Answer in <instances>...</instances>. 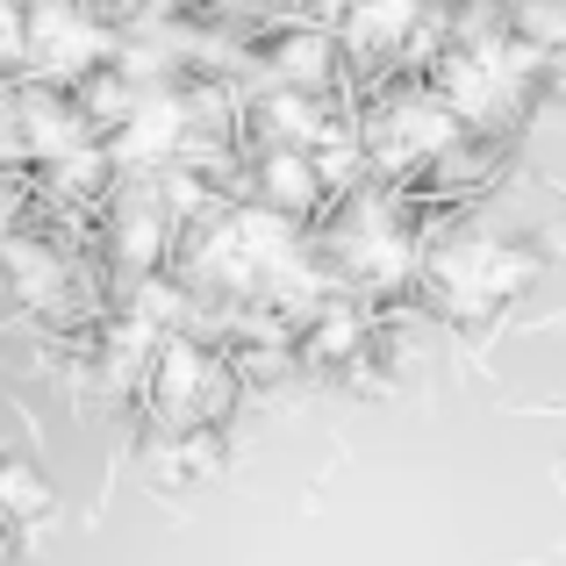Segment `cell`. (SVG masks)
Listing matches in <instances>:
<instances>
[{
  "instance_id": "3957f363",
  "label": "cell",
  "mask_w": 566,
  "mask_h": 566,
  "mask_svg": "<svg viewBox=\"0 0 566 566\" xmlns=\"http://www.w3.org/2000/svg\"><path fill=\"white\" fill-rule=\"evenodd\" d=\"M531 80H538V51L524 36H481L459 43L452 57L438 65V94L459 123H510L516 108L531 101Z\"/></svg>"
},
{
  "instance_id": "6da1fadb",
  "label": "cell",
  "mask_w": 566,
  "mask_h": 566,
  "mask_svg": "<svg viewBox=\"0 0 566 566\" xmlns=\"http://www.w3.org/2000/svg\"><path fill=\"white\" fill-rule=\"evenodd\" d=\"M416 273H423L430 316L452 323V331H481V323H495L538 280V259L524 244H502L495 230H459L438 251H423Z\"/></svg>"
},
{
  "instance_id": "ba28073f",
  "label": "cell",
  "mask_w": 566,
  "mask_h": 566,
  "mask_svg": "<svg viewBox=\"0 0 566 566\" xmlns=\"http://www.w3.org/2000/svg\"><path fill=\"white\" fill-rule=\"evenodd\" d=\"M216 467H222L216 430H166V438H151V452H144V473H151L158 488H172V495L201 488Z\"/></svg>"
},
{
  "instance_id": "7c38bea8",
  "label": "cell",
  "mask_w": 566,
  "mask_h": 566,
  "mask_svg": "<svg viewBox=\"0 0 566 566\" xmlns=\"http://www.w3.org/2000/svg\"><path fill=\"white\" fill-rule=\"evenodd\" d=\"M115 251H123L129 265H158V251H166V208L129 201L123 216H115Z\"/></svg>"
},
{
  "instance_id": "277c9868",
  "label": "cell",
  "mask_w": 566,
  "mask_h": 566,
  "mask_svg": "<svg viewBox=\"0 0 566 566\" xmlns=\"http://www.w3.org/2000/svg\"><path fill=\"white\" fill-rule=\"evenodd\" d=\"M452 144H459V115L444 108V94H395L387 108L366 115V158L380 172L438 166Z\"/></svg>"
},
{
  "instance_id": "5bb4252c",
  "label": "cell",
  "mask_w": 566,
  "mask_h": 566,
  "mask_svg": "<svg viewBox=\"0 0 566 566\" xmlns=\"http://www.w3.org/2000/svg\"><path fill=\"white\" fill-rule=\"evenodd\" d=\"M516 36L531 43V51H566V8L559 0H524V8H516Z\"/></svg>"
},
{
  "instance_id": "52a82bcc",
  "label": "cell",
  "mask_w": 566,
  "mask_h": 566,
  "mask_svg": "<svg viewBox=\"0 0 566 566\" xmlns=\"http://www.w3.org/2000/svg\"><path fill=\"white\" fill-rule=\"evenodd\" d=\"M374 352V331H366V316L352 302H331L323 294L316 308H308V337H302V359L308 366H352Z\"/></svg>"
},
{
  "instance_id": "4fadbf2b",
  "label": "cell",
  "mask_w": 566,
  "mask_h": 566,
  "mask_svg": "<svg viewBox=\"0 0 566 566\" xmlns=\"http://www.w3.org/2000/svg\"><path fill=\"white\" fill-rule=\"evenodd\" d=\"M0 516L29 524V516H51V481L22 459H0Z\"/></svg>"
},
{
  "instance_id": "5b68a950",
  "label": "cell",
  "mask_w": 566,
  "mask_h": 566,
  "mask_svg": "<svg viewBox=\"0 0 566 566\" xmlns=\"http://www.w3.org/2000/svg\"><path fill=\"white\" fill-rule=\"evenodd\" d=\"M337 265H345L359 287H409L416 265H423V251H416V237L401 230L395 216H380V208H352L345 230H337Z\"/></svg>"
},
{
  "instance_id": "9c48e42d",
  "label": "cell",
  "mask_w": 566,
  "mask_h": 566,
  "mask_svg": "<svg viewBox=\"0 0 566 566\" xmlns=\"http://www.w3.org/2000/svg\"><path fill=\"white\" fill-rule=\"evenodd\" d=\"M416 29H423V0H359L345 14V43L366 57H395Z\"/></svg>"
},
{
  "instance_id": "30bf717a",
  "label": "cell",
  "mask_w": 566,
  "mask_h": 566,
  "mask_svg": "<svg viewBox=\"0 0 566 566\" xmlns=\"http://www.w3.org/2000/svg\"><path fill=\"white\" fill-rule=\"evenodd\" d=\"M337 72V43L323 36V29H294V36L273 43V80L280 94H323Z\"/></svg>"
},
{
  "instance_id": "7a4b0ae2",
  "label": "cell",
  "mask_w": 566,
  "mask_h": 566,
  "mask_svg": "<svg viewBox=\"0 0 566 566\" xmlns=\"http://www.w3.org/2000/svg\"><path fill=\"white\" fill-rule=\"evenodd\" d=\"M137 387L158 430H216L237 401V366L216 359L208 345H193V337H166Z\"/></svg>"
},
{
  "instance_id": "8992f818",
  "label": "cell",
  "mask_w": 566,
  "mask_h": 566,
  "mask_svg": "<svg viewBox=\"0 0 566 566\" xmlns=\"http://www.w3.org/2000/svg\"><path fill=\"white\" fill-rule=\"evenodd\" d=\"M22 36L36 43L29 57H36L43 72H57V80H65V72H86V65L101 57V29L86 22V14L72 8V0H43V8L29 14V29H22Z\"/></svg>"
},
{
  "instance_id": "8fae6325",
  "label": "cell",
  "mask_w": 566,
  "mask_h": 566,
  "mask_svg": "<svg viewBox=\"0 0 566 566\" xmlns=\"http://www.w3.org/2000/svg\"><path fill=\"white\" fill-rule=\"evenodd\" d=\"M8 265H14V294H22L29 308H57L72 287L65 259H57L51 244H8Z\"/></svg>"
}]
</instances>
